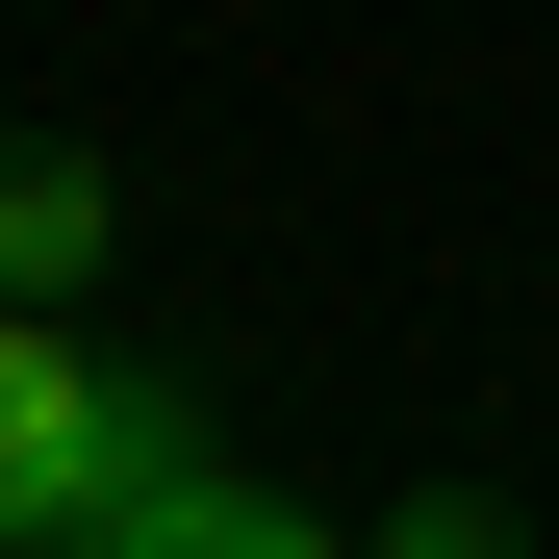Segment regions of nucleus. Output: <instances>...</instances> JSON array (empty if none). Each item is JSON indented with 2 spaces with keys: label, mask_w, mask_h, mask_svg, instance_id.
I'll use <instances>...</instances> for the list:
<instances>
[{
  "label": "nucleus",
  "mask_w": 559,
  "mask_h": 559,
  "mask_svg": "<svg viewBox=\"0 0 559 559\" xmlns=\"http://www.w3.org/2000/svg\"><path fill=\"white\" fill-rule=\"evenodd\" d=\"M103 254H128V178L76 128H0V306H103Z\"/></svg>",
  "instance_id": "nucleus-3"
},
{
  "label": "nucleus",
  "mask_w": 559,
  "mask_h": 559,
  "mask_svg": "<svg viewBox=\"0 0 559 559\" xmlns=\"http://www.w3.org/2000/svg\"><path fill=\"white\" fill-rule=\"evenodd\" d=\"M356 559H534V534H509L484 484H407V509H382V534H356Z\"/></svg>",
  "instance_id": "nucleus-4"
},
{
  "label": "nucleus",
  "mask_w": 559,
  "mask_h": 559,
  "mask_svg": "<svg viewBox=\"0 0 559 559\" xmlns=\"http://www.w3.org/2000/svg\"><path fill=\"white\" fill-rule=\"evenodd\" d=\"M153 432H178V382L76 356V306H0V559H76Z\"/></svg>",
  "instance_id": "nucleus-1"
},
{
  "label": "nucleus",
  "mask_w": 559,
  "mask_h": 559,
  "mask_svg": "<svg viewBox=\"0 0 559 559\" xmlns=\"http://www.w3.org/2000/svg\"><path fill=\"white\" fill-rule=\"evenodd\" d=\"M76 559H356V534H306V509H280L254 457L204 432V407H178V432L128 457V484H103V534H76Z\"/></svg>",
  "instance_id": "nucleus-2"
}]
</instances>
